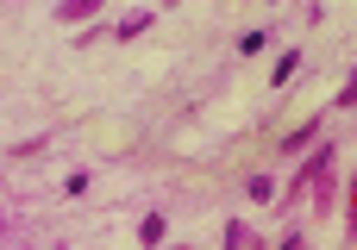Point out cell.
<instances>
[{
	"label": "cell",
	"instance_id": "cell-1",
	"mask_svg": "<svg viewBox=\"0 0 357 250\" xmlns=\"http://www.w3.org/2000/svg\"><path fill=\"white\" fill-rule=\"evenodd\" d=\"M138 244H144V250H151V244H163V213H151V219L138 226Z\"/></svg>",
	"mask_w": 357,
	"mask_h": 250
},
{
	"label": "cell",
	"instance_id": "cell-2",
	"mask_svg": "<svg viewBox=\"0 0 357 250\" xmlns=\"http://www.w3.org/2000/svg\"><path fill=\"white\" fill-rule=\"evenodd\" d=\"M144 25H151V13H126V19H119V38H138Z\"/></svg>",
	"mask_w": 357,
	"mask_h": 250
},
{
	"label": "cell",
	"instance_id": "cell-3",
	"mask_svg": "<svg viewBox=\"0 0 357 250\" xmlns=\"http://www.w3.org/2000/svg\"><path fill=\"white\" fill-rule=\"evenodd\" d=\"M282 250H307V244H301V232H295V238H282Z\"/></svg>",
	"mask_w": 357,
	"mask_h": 250
}]
</instances>
